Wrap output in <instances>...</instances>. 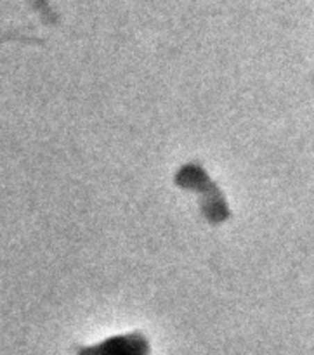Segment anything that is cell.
Masks as SVG:
<instances>
[{
  "label": "cell",
  "mask_w": 314,
  "mask_h": 355,
  "mask_svg": "<svg viewBox=\"0 0 314 355\" xmlns=\"http://www.w3.org/2000/svg\"><path fill=\"white\" fill-rule=\"evenodd\" d=\"M76 355H149V343L139 333L108 338L92 347H83Z\"/></svg>",
  "instance_id": "cell-1"
}]
</instances>
